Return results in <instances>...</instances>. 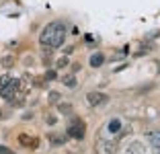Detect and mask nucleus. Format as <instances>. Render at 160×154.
Here are the masks:
<instances>
[{
    "label": "nucleus",
    "mask_w": 160,
    "mask_h": 154,
    "mask_svg": "<svg viewBox=\"0 0 160 154\" xmlns=\"http://www.w3.org/2000/svg\"><path fill=\"white\" fill-rule=\"evenodd\" d=\"M0 119H2V111H0Z\"/></svg>",
    "instance_id": "20"
},
{
    "label": "nucleus",
    "mask_w": 160,
    "mask_h": 154,
    "mask_svg": "<svg viewBox=\"0 0 160 154\" xmlns=\"http://www.w3.org/2000/svg\"><path fill=\"white\" fill-rule=\"evenodd\" d=\"M86 103L90 107H103L109 103V95L101 93V90H90V93H86Z\"/></svg>",
    "instance_id": "4"
},
{
    "label": "nucleus",
    "mask_w": 160,
    "mask_h": 154,
    "mask_svg": "<svg viewBox=\"0 0 160 154\" xmlns=\"http://www.w3.org/2000/svg\"><path fill=\"white\" fill-rule=\"evenodd\" d=\"M17 140H19V144L25 146V148H37L39 146V138H33V136H29V134H21Z\"/></svg>",
    "instance_id": "5"
},
{
    "label": "nucleus",
    "mask_w": 160,
    "mask_h": 154,
    "mask_svg": "<svg viewBox=\"0 0 160 154\" xmlns=\"http://www.w3.org/2000/svg\"><path fill=\"white\" fill-rule=\"evenodd\" d=\"M62 82H64V86H68V89H76V86H78V80H76V76H74V74L62 76Z\"/></svg>",
    "instance_id": "11"
},
{
    "label": "nucleus",
    "mask_w": 160,
    "mask_h": 154,
    "mask_svg": "<svg viewBox=\"0 0 160 154\" xmlns=\"http://www.w3.org/2000/svg\"><path fill=\"white\" fill-rule=\"evenodd\" d=\"M84 131H86V126L80 117H74L68 126V138H74V140H82L84 138Z\"/></svg>",
    "instance_id": "3"
},
{
    "label": "nucleus",
    "mask_w": 160,
    "mask_h": 154,
    "mask_svg": "<svg viewBox=\"0 0 160 154\" xmlns=\"http://www.w3.org/2000/svg\"><path fill=\"white\" fill-rule=\"evenodd\" d=\"M117 140L113 138H99L94 142V154H117Z\"/></svg>",
    "instance_id": "2"
},
{
    "label": "nucleus",
    "mask_w": 160,
    "mask_h": 154,
    "mask_svg": "<svg viewBox=\"0 0 160 154\" xmlns=\"http://www.w3.org/2000/svg\"><path fill=\"white\" fill-rule=\"evenodd\" d=\"M45 123H47V126H56V123H58V117L53 115V113H45Z\"/></svg>",
    "instance_id": "15"
},
{
    "label": "nucleus",
    "mask_w": 160,
    "mask_h": 154,
    "mask_svg": "<svg viewBox=\"0 0 160 154\" xmlns=\"http://www.w3.org/2000/svg\"><path fill=\"white\" fill-rule=\"evenodd\" d=\"M56 107H58V113H62V115H72V111H74L72 103H64V101H60Z\"/></svg>",
    "instance_id": "9"
},
{
    "label": "nucleus",
    "mask_w": 160,
    "mask_h": 154,
    "mask_svg": "<svg viewBox=\"0 0 160 154\" xmlns=\"http://www.w3.org/2000/svg\"><path fill=\"white\" fill-rule=\"evenodd\" d=\"M70 64V60H68V56H60L56 60V70H62V68H66V66Z\"/></svg>",
    "instance_id": "13"
},
{
    "label": "nucleus",
    "mask_w": 160,
    "mask_h": 154,
    "mask_svg": "<svg viewBox=\"0 0 160 154\" xmlns=\"http://www.w3.org/2000/svg\"><path fill=\"white\" fill-rule=\"evenodd\" d=\"M148 140H150L154 152H160V130L158 131H150V134H148Z\"/></svg>",
    "instance_id": "7"
},
{
    "label": "nucleus",
    "mask_w": 160,
    "mask_h": 154,
    "mask_svg": "<svg viewBox=\"0 0 160 154\" xmlns=\"http://www.w3.org/2000/svg\"><path fill=\"white\" fill-rule=\"evenodd\" d=\"M60 99H62L60 93H56V90L47 95V101H49V105H58V103H60Z\"/></svg>",
    "instance_id": "14"
},
{
    "label": "nucleus",
    "mask_w": 160,
    "mask_h": 154,
    "mask_svg": "<svg viewBox=\"0 0 160 154\" xmlns=\"http://www.w3.org/2000/svg\"><path fill=\"white\" fill-rule=\"evenodd\" d=\"M47 138H49V144H53V146H62V144H66V138H64V136L52 134V136H47Z\"/></svg>",
    "instance_id": "12"
},
{
    "label": "nucleus",
    "mask_w": 160,
    "mask_h": 154,
    "mask_svg": "<svg viewBox=\"0 0 160 154\" xmlns=\"http://www.w3.org/2000/svg\"><path fill=\"white\" fill-rule=\"evenodd\" d=\"M66 41V25L62 23V21H53V23H47L43 27L41 35H39V43L41 45H47V47H58L64 45Z\"/></svg>",
    "instance_id": "1"
},
{
    "label": "nucleus",
    "mask_w": 160,
    "mask_h": 154,
    "mask_svg": "<svg viewBox=\"0 0 160 154\" xmlns=\"http://www.w3.org/2000/svg\"><path fill=\"white\" fill-rule=\"evenodd\" d=\"M154 154H160V152H154Z\"/></svg>",
    "instance_id": "22"
},
{
    "label": "nucleus",
    "mask_w": 160,
    "mask_h": 154,
    "mask_svg": "<svg viewBox=\"0 0 160 154\" xmlns=\"http://www.w3.org/2000/svg\"><path fill=\"white\" fill-rule=\"evenodd\" d=\"M10 80H12V76H10V74H2V76H0V89H2V86H8Z\"/></svg>",
    "instance_id": "16"
},
{
    "label": "nucleus",
    "mask_w": 160,
    "mask_h": 154,
    "mask_svg": "<svg viewBox=\"0 0 160 154\" xmlns=\"http://www.w3.org/2000/svg\"><path fill=\"white\" fill-rule=\"evenodd\" d=\"M68 154H76V152H68Z\"/></svg>",
    "instance_id": "21"
},
{
    "label": "nucleus",
    "mask_w": 160,
    "mask_h": 154,
    "mask_svg": "<svg viewBox=\"0 0 160 154\" xmlns=\"http://www.w3.org/2000/svg\"><path fill=\"white\" fill-rule=\"evenodd\" d=\"M105 60H107V58H105V54L97 51V54H92V56H90V66H92V68H101V66L105 64Z\"/></svg>",
    "instance_id": "8"
},
{
    "label": "nucleus",
    "mask_w": 160,
    "mask_h": 154,
    "mask_svg": "<svg viewBox=\"0 0 160 154\" xmlns=\"http://www.w3.org/2000/svg\"><path fill=\"white\" fill-rule=\"evenodd\" d=\"M0 154H14V150L8 148V146H2V144H0Z\"/></svg>",
    "instance_id": "19"
},
{
    "label": "nucleus",
    "mask_w": 160,
    "mask_h": 154,
    "mask_svg": "<svg viewBox=\"0 0 160 154\" xmlns=\"http://www.w3.org/2000/svg\"><path fill=\"white\" fill-rule=\"evenodd\" d=\"M58 78V72L56 70H47L45 72V80H56Z\"/></svg>",
    "instance_id": "18"
},
{
    "label": "nucleus",
    "mask_w": 160,
    "mask_h": 154,
    "mask_svg": "<svg viewBox=\"0 0 160 154\" xmlns=\"http://www.w3.org/2000/svg\"><path fill=\"white\" fill-rule=\"evenodd\" d=\"M14 62H17V58H14L12 54H6V56H2L0 64H2V68H4V70H10V68L14 66Z\"/></svg>",
    "instance_id": "10"
},
{
    "label": "nucleus",
    "mask_w": 160,
    "mask_h": 154,
    "mask_svg": "<svg viewBox=\"0 0 160 154\" xmlns=\"http://www.w3.org/2000/svg\"><path fill=\"white\" fill-rule=\"evenodd\" d=\"M125 154H146V146L142 144V142H138V140H133L132 144L125 148Z\"/></svg>",
    "instance_id": "6"
},
{
    "label": "nucleus",
    "mask_w": 160,
    "mask_h": 154,
    "mask_svg": "<svg viewBox=\"0 0 160 154\" xmlns=\"http://www.w3.org/2000/svg\"><path fill=\"white\" fill-rule=\"evenodd\" d=\"M109 130L111 131H119L121 130V121H119V119H113V121L109 123Z\"/></svg>",
    "instance_id": "17"
}]
</instances>
